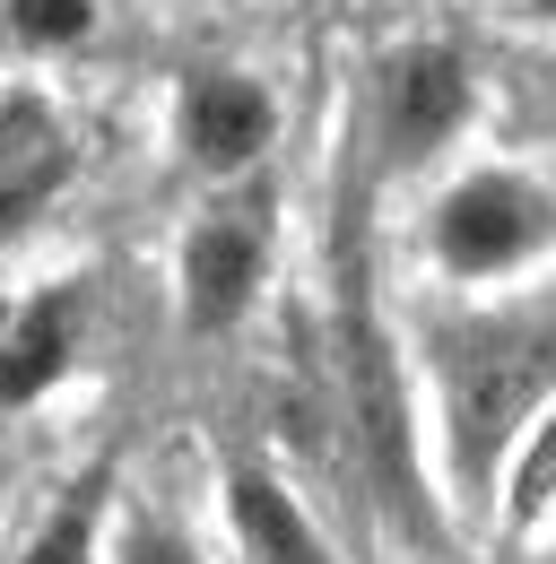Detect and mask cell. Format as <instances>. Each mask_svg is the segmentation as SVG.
<instances>
[{
  "mask_svg": "<svg viewBox=\"0 0 556 564\" xmlns=\"http://www.w3.org/2000/svg\"><path fill=\"white\" fill-rule=\"evenodd\" d=\"M556 373L548 330H470L443 348V417H452V469L479 487L495 452L513 443V425L539 409Z\"/></svg>",
  "mask_w": 556,
  "mask_h": 564,
  "instance_id": "cell-1",
  "label": "cell"
},
{
  "mask_svg": "<svg viewBox=\"0 0 556 564\" xmlns=\"http://www.w3.org/2000/svg\"><path fill=\"white\" fill-rule=\"evenodd\" d=\"M548 235H556V209H548V192L522 183V174H470L435 209V252L461 279H495V270L531 261Z\"/></svg>",
  "mask_w": 556,
  "mask_h": 564,
  "instance_id": "cell-2",
  "label": "cell"
},
{
  "mask_svg": "<svg viewBox=\"0 0 556 564\" xmlns=\"http://www.w3.org/2000/svg\"><path fill=\"white\" fill-rule=\"evenodd\" d=\"M461 113H470L461 53L417 44V53H400V62L383 70V140L400 148V156H435V148L461 131Z\"/></svg>",
  "mask_w": 556,
  "mask_h": 564,
  "instance_id": "cell-3",
  "label": "cell"
},
{
  "mask_svg": "<svg viewBox=\"0 0 556 564\" xmlns=\"http://www.w3.org/2000/svg\"><path fill=\"white\" fill-rule=\"evenodd\" d=\"M183 148L201 156L209 174L253 165V156L270 148V96H261L253 78H226V70L192 78V96H183Z\"/></svg>",
  "mask_w": 556,
  "mask_h": 564,
  "instance_id": "cell-4",
  "label": "cell"
},
{
  "mask_svg": "<svg viewBox=\"0 0 556 564\" xmlns=\"http://www.w3.org/2000/svg\"><path fill=\"white\" fill-rule=\"evenodd\" d=\"M253 286H261V235L244 217H209L192 235V252H183V304H192V322L226 330L253 304Z\"/></svg>",
  "mask_w": 556,
  "mask_h": 564,
  "instance_id": "cell-5",
  "label": "cell"
},
{
  "mask_svg": "<svg viewBox=\"0 0 556 564\" xmlns=\"http://www.w3.org/2000/svg\"><path fill=\"white\" fill-rule=\"evenodd\" d=\"M70 330H78V295H62V286L35 295L18 313V330H9V348H0V400H35L70 365Z\"/></svg>",
  "mask_w": 556,
  "mask_h": 564,
  "instance_id": "cell-6",
  "label": "cell"
},
{
  "mask_svg": "<svg viewBox=\"0 0 556 564\" xmlns=\"http://www.w3.org/2000/svg\"><path fill=\"white\" fill-rule=\"evenodd\" d=\"M226 503H235V530H244V547H253L261 564H331V556H322V539H313V521L296 512V495L278 487V478L244 469Z\"/></svg>",
  "mask_w": 556,
  "mask_h": 564,
  "instance_id": "cell-7",
  "label": "cell"
},
{
  "mask_svg": "<svg viewBox=\"0 0 556 564\" xmlns=\"http://www.w3.org/2000/svg\"><path fill=\"white\" fill-rule=\"evenodd\" d=\"M356 417H365V443H374V469L409 495V425H400V382H392V365H383V348H374L365 330H356Z\"/></svg>",
  "mask_w": 556,
  "mask_h": 564,
  "instance_id": "cell-8",
  "label": "cell"
},
{
  "mask_svg": "<svg viewBox=\"0 0 556 564\" xmlns=\"http://www.w3.org/2000/svg\"><path fill=\"white\" fill-rule=\"evenodd\" d=\"M87 547H96V495H70L62 512L26 539V556H18V564H87Z\"/></svg>",
  "mask_w": 556,
  "mask_h": 564,
  "instance_id": "cell-9",
  "label": "cell"
},
{
  "mask_svg": "<svg viewBox=\"0 0 556 564\" xmlns=\"http://www.w3.org/2000/svg\"><path fill=\"white\" fill-rule=\"evenodd\" d=\"M62 183V148H44V156H26V165H9L0 174V235H18L26 217L44 209V192Z\"/></svg>",
  "mask_w": 556,
  "mask_h": 564,
  "instance_id": "cell-10",
  "label": "cell"
},
{
  "mask_svg": "<svg viewBox=\"0 0 556 564\" xmlns=\"http://www.w3.org/2000/svg\"><path fill=\"white\" fill-rule=\"evenodd\" d=\"M26 44H78L87 35V0H9Z\"/></svg>",
  "mask_w": 556,
  "mask_h": 564,
  "instance_id": "cell-11",
  "label": "cell"
},
{
  "mask_svg": "<svg viewBox=\"0 0 556 564\" xmlns=\"http://www.w3.org/2000/svg\"><path fill=\"white\" fill-rule=\"evenodd\" d=\"M548 495H556V417H539L531 452H522V469H513V512L531 521V512H539Z\"/></svg>",
  "mask_w": 556,
  "mask_h": 564,
  "instance_id": "cell-12",
  "label": "cell"
},
{
  "mask_svg": "<svg viewBox=\"0 0 556 564\" xmlns=\"http://www.w3.org/2000/svg\"><path fill=\"white\" fill-rule=\"evenodd\" d=\"M131 564H192L165 530H131Z\"/></svg>",
  "mask_w": 556,
  "mask_h": 564,
  "instance_id": "cell-13",
  "label": "cell"
},
{
  "mask_svg": "<svg viewBox=\"0 0 556 564\" xmlns=\"http://www.w3.org/2000/svg\"><path fill=\"white\" fill-rule=\"evenodd\" d=\"M539 9H548V18H556V0H539Z\"/></svg>",
  "mask_w": 556,
  "mask_h": 564,
  "instance_id": "cell-14",
  "label": "cell"
}]
</instances>
